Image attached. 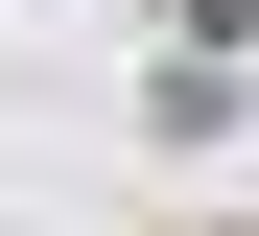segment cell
<instances>
[{"instance_id": "cell-1", "label": "cell", "mask_w": 259, "mask_h": 236, "mask_svg": "<svg viewBox=\"0 0 259 236\" xmlns=\"http://www.w3.org/2000/svg\"><path fill=\"white\" fill-rule=\"evenodd\" d=\"M189 236H212V213H189Z\"/></svg>"}]
</instances>
